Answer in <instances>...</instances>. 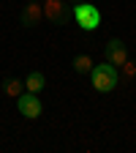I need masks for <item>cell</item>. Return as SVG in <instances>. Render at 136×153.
I'll return each instance as SVG.
<instances>
[{
    "mask_svg": "<svg viewBox=\"0 0 136 153\" xmlns=\"http://www.w3.org/2000/svg\"><path fill=\"white\" fill-rule=\"evenodd\" d=\"M90 76V82H93V90L95 93H112L114 88H117V82H120V74H117V68H114L112 63H98V66H93V71L87 74Z\"/></svg>",
    "mask_w": 136,
    "mask_h": 153,
    "instance_id": "1",
    "label": "cell"
},
{
    "mask_svg": "<svg viewBox=\"0 0 136 153\" xmlns=\"http://www.w3.org/2000/svg\"><path fill=\"white\" fill-rule=\"evenodd\" d=\"M71 16H74V22L79 25L82 30H98V25H101V11L95 8L93 3H74V8H71Z\"/></svg>",
    "mask_w": 136,
    "mask_h": 153,
    "instance_id": "2",
    "label": "cell"
},
{
    "mask_svg": "<svg viewBox=\"0 0 136 153\" xmlns=\"http://www.w3.org/2000/svg\"><path fill=\"white\" fill-rule=\"evenodd\" d=\"M16 109L22 112V118H27V120H35L38 115L44 112V104H41V99H38V93H30V90H25V93L16 99Z\"/></svg>",
    "mask_w": 136,
    "mask_h": 153,
    "instance_id": "3",
    "label": "cell"
},
{
    "mask_svg": "<svg viewBox=\"0 0 136 153\" xmlns=\"http://www.w3.org/2000/svg\"><path fill=\"white\" fill-rule=\"evenodd\" d=\"M104 57H106V63H112L114 68H120L125 60H128V47L123 38H109L106 47H104Z\"/></svg>",
    "mask_w": 136,
    "mask_h": 153,
    "instance_id": "4",
    "label": "cell"
},
{
    "mask_svg": "<svg viewBox=\"0 0 136 153\" xmlns=\"http://www.w3.org/2000/svg\"><path fill=\"white\" fill-rule=\"evenodd\" d=\"M71 16L65 0H44V19L52 25H65V19Z\"/></svg>",
    "mask_w": 136,
    "mask_h": 153,
    "instance_id": "5",
    "label": "cell"
},
{
    "mask_svg": "<svg viewBox=\"0 0 136 153\" xmlns=\"http://www.w3.org/2000/svg\"><path fill=\"white\" fill-rule=\"evenodd\" d=\"M19 22H22L25 27H38V25H41L44 22V6H41V0H27V3L22 6Z\"/></svg>",
    "mask_w": 136,
    "mask_h": 153,
    "instance_id": "6",
    "label": "cell"
},
{
    "mask_svg": "<svg viewBox=\"0 0 136 153\" xmlns=\"http://www.w3.org/2000/svg\"><path fill=\"white\" fill-rule=\"evenodd\" d=\"M44 85H46V76H44L41 71H27V76H25V90H30V93H41Z\"/></svg>",
    "mask_w": 136,
    "mask_h": 153,
    "instance_id": "7",
    "label": "cell"
},
{
    "mask_svg": "<svg viewBox=\"0 0 136 153\" xmlns=\"http://www.w3.org/2000/svg\"><path fill=\"white\" fill-rule=\"evenodd\" d=\"M93 66H95V63H93V57H90V55H76V57H74V63H71V68H74L76 74H82V76L90 74Z\"/></svg>",
    "mask_w": 136,
    "mask_h": 153,
    "instance_id": "8",
    "label": "cell"
},
{
    "mask_svg": "<svg viewBox=\"0 0 136 153\" xmlns=\"http://www.w3.org/2000/svg\"><path fill=\"white\" fill-rule=\"evenodd\" d=\"M22 79H16V76H8V79L3 82V93L8 96V99H19V96H22Z\"/></svg>",
    "mask_w": 136,
    "mask_h": 153,
    "instance_id": "9",
    "label": "cell"
},
{
    "mask_svg": "<svg viewBox=\"0 0 136 153\" xmlns=\"http://www.w3.org/2000/svg\"><path fill=\"white\" fill-rule=\"evenodd\" d=\"M117 74H120V79H123V82L136 79V60H125V63L117 68Z\"/></svg>",
    "mask_w": 136,
    "mask_h": 153,
    "instance_id": "10",
    "label": "cell"
},
{
    "mask_svg": "<svg viewBox=\"0 0 136 153\" xmlns=\"http://www.w3.org/2000/svg\"><path fill=\"white\" fill-rule=\"evenodd\" d=\"M68 3H82V0H68Z\"/></svg>",
    "mask_w": 136,
    "mask_h": 153,
    "instance_id": "11",
    "label": "cell"
}]
</instances>
